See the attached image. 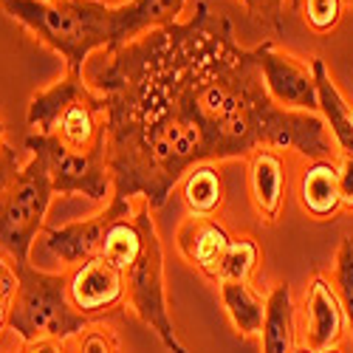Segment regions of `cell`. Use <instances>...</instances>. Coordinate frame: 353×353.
Here are the masks:
<instances>
[{
	"mask_svg": "<svg viewBox=\"0 0 353 353\" xmlns=\"http://www.w3.org/2000/svg\"><path fill=\"white\" fill-rule=\"evenodd\" d=\"M105 102L113 195L167 207L195 164L249 159L277 147L300 159H336L319 113L280 108L263 85L254 48H243L226 14L195 12L85 65Z\"/></svg>",
	"mask_w": 353,
	"mask_h": 353,
	"instance_id": "obj_1",
	"label": "cell"
},
{
	"mask_svg": "<svg viewBox=\"0 0 353 353\" xmlns=\"http://www.w3.org/2000/svg\"><path fill=\"white\" fill-rule=\"evenodd\" d=\"M0 12L74 74H85V65L113 43V6L102 0H0Z\"/></svg>",
	"mask_w": 353,
	"mask_h": 353,
	"instance_id": "obj_2",
	"label": "cell"
},
{
	"mask_svg": "<svg viewBox=\"0 0 353 353\" xmlns=\"http://www.w3.org/2000/svg\"><path fill=\"white\" fill-rule=\"evenodd\" d=\"M14 269L17 294L9 316V331L17 334L23 345L40 339L71 342L91 325V319L82 316L68 297V269L43 272L32 263Z\"/></svg>",
	"mask_w": 353,
	"mask_h": 353,
	"instance_id": "obj_3",
	"label": "cell"
},
{
	"mask_svg": "<svg viewBox=\"0 0 353 353\" xmlns=\"http://www.w3.org/2000/svg\"><path fill=\"white\" fill-rule=\"evenodd\" d=\"M57 198L43 153H32L20 172L0 192V254L12 266H26L34 241L46 229V215Z\"/></svg>",
	"mask_w": 353,
	"mask_h": 353,
	"instance_id": "obj_4",
	"label": "cell"
},
{
	"mask_svg": "<svg viewBox=\"0 0 353 353\" xmlns=\"http://www.w3.org/2000/svg\"><path fill=\"white\" fill-rule=\"evenodd\" d=\"M128 285V308L156 334L167 353H190L187 345L175 334V322L170 314L167 277H164V249L156 221L147 226L139 257L122 272Z\"/></svg>",
	"mask_w": 353,
	"mask_h": 353,
	"instance_id": "obj_5",
	"label": "cell"
},
{
	"mask_svg": "<svg viewBox=\"0 0 353 353\" xmlns=\"http://www.w3.org/2000/svg\"><path fill=\"white\" fill-rule=\"evenodd\" d=\"M26 147L32 153H43L48 164V175L54 192L60 198L85 195L97 203H108L113 198V179L108 167V144L97 150H68L54 136H26Z\"/></svg>",
	"mask_w": 353,
	"mask_h": 353,
	"instance_id": "obj_6",
	"label": "cell"
},
{
	"mask_svg": "<svg viewBox=\"0 0 353 353\" xmlns=\"http://www.w3.org/2000/svg\"><path fill=\"white\" fill-rule=\"evenodd\" d=\"M254 57H257L263 85H266L269 97L280 108L300 110V113H319L316 77H314L311 60H303L300 54L283 48L274 37L254 46Z\"/></svg>",
	"mask_w": 353,
	"mask_h": 353,
	"instance_id": "obj_7",
	"label": "cell"
},
{
	"mask_svg": "<svg viewBox=\"0 0 353 353\" xmlns=\"http://www.w3.org/2000/svg\"><path fill=\"white\" fill-rule=\"evenodd\" d=\"M297 319H300V345L308 347L311 353L339 347L345 342L350 328L331 274L314 272L308 277L303 305L297 308Z\"/></svg>",
	"mask_w": 353,
	"mask_h": 353,
	"instance_id": "obj_8",
	"label": "cell"
},
{
	"mask_svg": "<svg viewBox=\"0 0 353 353\" xmlns=\"http://www.w3.org/2000/svg\"><path fill=\"white\" fill-rule=\"evenodd\" d=\"M68 297L74 308L91 322L110 319L128 308L125 274L102 257H91L68 269Z\"/></svg>",
	"mask_w": 353,
	"mask_h": 353,
	"instance_id": "obj_9",
	"label": "cell"
},
{
	"mask_svg": "<svg viewBox=\"0 0 353 353\" xmlns=\"http://www.w3.org/2000/svg\"><path fill=\"white\" fill-rule=\"evenodd\" d=\"M246 187L252 210L263 226H274L285 212L288 159L277 147H260L246 159Z\"/></svg>",
	"mask_w": 353,
	"mask_h": 353,
	"instance_id": "obj_10",
	"label": "cell"
},
{
	"mask_svg": "<svg viewBox=\"0 0 353 353\" xmlns=\"http://www.w3.org/2000/svg\"><path fill=\"white\" fill-rule=\"evenodd\" d=\"M229 243H232V232L226 229L221 218L187 215L179 223V232H175V249H179V254L210 283L218 280V269H221V260Z\"/></svg>",
	"mask_w": 353,
	"mask_h": 353,
	"instance_id": "obj_11",
	"label": "cell"
},
{
	"mask_svg": "<svg viewBox=\"0 0 353 353\" xmlns=\"http://www.w3.org/2000/svg\"><path fill=\"white\" fill-rule=\"evenodd\" d=\"M297 203L305 218L311 221H334L342 212V192H339V161L336 159H311L300 164L297 172Z\"/></svg>",
	"mask_w": 353,
	"mask_h": 353,
	"instance_id": "obj_12",
	"label": "cell"
},
{
	"mask_svg": "<svg viewBox=\"0 0 353 353\" xmlns=\"http://www.w3.org/2000/svg\"><path fill=\"white\" fill-rule=\"evenodd\" d=\"M108 223H110V207L105 203V210L97 215H88V218H79L63 226H46L43 243L57 260L65 263V269H74L85 260L99 257Z\"/></svg>",
	"mask_w": 353,
	"mask_h": 353,
	"instance_id": "obj_13",
	"label": "cell"
},
{
	"mask_svg": "<svg viewBox=\"0 0 353 353\" xmlns=\"http://www.w3.org/2000/svg\"><path fill=\"white\" fill-rule=\"evenodd\" d=\"M187 9V0H128L113 6V43L108 51L122 48L144 34L179 23Z\"/></svg>",
	"mask_w": 353,
	"mask_h": 353,
	"instance_id": "obj_14",
	"label": "cell"
},
{
	"mask_svg": "<svg viewBox=\"0 0 353 353\" xmlns=\"http://www.w3.org/2000/svg\"><path fill=\"white\" fill-rule=\"evenodd\" d=\"M88 88L91 85H88L85 74L65 71L57 82L37 91L32 99H28V110H26V122L32 128V133L34 136H54L63 113L88 91Z\"/></svg>",
	"mask_w": 353,
	"mask_h": 353,
	"instance_id": "obj_15",
	"label": "cell"
},
{
	"mask_svg": "<svg viewBox=\"0 0 353 353\" xmlns=\"http://www.w3.org/2000/svg\"><path fill=\"white\" fill-rule=\"evenodd\" d=\"M314 77H316V102L319 116L328 125V133L336 144V156H353V105L342 94V88L331 77L322 57H311Z\"/></svg>",
	"mask_w": 353,
	"mask_h": 353,
	"instance_id": "obj_16",
	"label": "cell"
},
{
	"mask_svg": "<svg viewBox=\"0 0 353 353\" xmlns=\"http://www.w3.org/2000/svg\"><path fill=\"white\" fill-rule=\"evenodd\" d=\"M260 353H294L300 347L297 303L288 283H274L266 294V319L260 331Z\"/></svg>",
	"mask_w": 353,
	"mask_h": 353,
	"instance_id": "obj_17",
	"label": "cell"
},
{
	"mask_svg": "<svg viewBox=\"0 0 353 353\" xmlns=\"http://www.w3.org/2000/svg\"><path fill=\"white\" fill-rule=\"evenodd\" d=\"M218 300L232 331L241 339L260 336L263 319H266V297L254 288V283H218Z\"/></svg>",
	"mask_w": 353,
	"mask_h": 353,
	"instance_id": "obj_18",
	"label": "cell"
},
{
	"mask_svg": "<svg viewBox=\"0 0 353 353\" xmlns=\"http://www.w3.org/2000/svg\"><path fill=\"white\" fill-rule=\"evenodd\" d=\"M179 192L190 215L198 218H221L226 210V184L221 164H195L179 181Z\"/></svg>",
	"mask_w": 353,
	"mask_h": 353,
	"instance_id": "obj_19",
	"label": "cell"
},
{
	"mask_svg": "<svg viewBox=\"0 0 353 353\" xmlns=\"http://www.w3.org/2000/svg\"><path fill=\"white\" fill-rule=\"evenodd\" d=\"M260 263H263V246L254 234L241 232V234H232V243L221 260V269H218V283L234 280V283H254L257 272H260Z\"/></svg>",
	"mask_w": 353,
	"mask_h": 353,
	"instance_id": "obj_20",
	"label": "cell"
},
{
	"mask_svg": "<svg viewBox=\"0 0 353 353\" xmlns=\"http://www.w3.org/2000/svg\"><path fill=\"white\" fill-rule=\"evenodd\" d=\"M334 288L342 300L345 316H347V328H350V339H353V234H345L336 246L334 254V272H331Z\"/></svg>",
	"mask_w": 353,
	"mask_h": 353,
	"instance_id": "obj_21",
	"label": "cell"
},
{
	"mask_svg": "<svg viewBox=\"0 0 353 353\" xmlns=\"http://www.w3.org/2000/svg\"><path fill=\"white\" fill-rule=\"evenodd\" d=\"M294 6L300 9L308 32H314L316 37H328L342 23V14H345L347 3L345 0H297Z\"/></svg>",
	"mask_w": 353,
	"mask_h": 353,
	"instance_id": "obj_22",
	"label": "cell"
},
{
	"mask_svg": "<svg viewBox=\"0 0 353 353\" xmlns=\"http://www.w3.org/2000/svg\"><path fill=\"white\" fill-rule=\"evenodd\" d=\"M74 342V353H122V345L116 339L113 328L108 325V319L91 322Z\"/></svg>",
	"mask_w": 353,
	"mask_h": 353,
	"instance_id": "obj_23",
	"label": "cell"
},
{
	"mask_svg": "<svg viewBox=\"0 0 353 353\" xmlns=\"http://www.w3.org/2000/svg\"><path fill=\"white\" fill-rule=\"evenodd\" d=\"M285 3L288 0H246V12L252 14L254 23L280 34L285 23Z\"/></svg>",
	"mask_w": 353,
	"mask_h": 353,
	"instance_id": "obj_24",
	"label": "cell"
},
{
	"mask_svg": "<svg viewBox=\"0 0 353 353\" xmlns=\"http://www.w3.org/2000/svg\"><path fill=\"white\" fill-rule=\"evenodd\" d=\"M14 294H17V269L12 266V260L0 254V336H3V331H9Z\"/></svg>",
	"mask_w": 353,
	"mask_h": 353,
	"instance_id": "obj_25",
	"label": "cell"
},
{
	"mask_svg": "<svg viewBox=\"0 0 353 353\" xmlns=\"http://www.w3.org/2000/svg\"><path fill=\"white\" fill-rule=\"evenodd\" d=\"M336 161H339L342 212H353V156H336Z\"/></svg>",
	"mask_w": 353,
	"mask_h": 353,
	"instance_id": "obj_26",
	"label": "cell"
},
{
	"mask_svg": "<svg viewBox=\"0 0 353 353\" xmlns=\"http://www.w3.org/2000/svg\"><path fill=\"white\" fill-rule=\"evenodd\" d=\"M20 172V153L14 150V144H3L0 147V192L9 187V181Z\"/></svg>",
	"mask_w": 353,
	"mask_h": 353,
	"instance_id": "obj_27",
	"label": "cell"
},
{
	"mask_svg": "<svg viewBox=\"0 0 353 353\" xmlns=\"http://www.w3.org/2000/svg\"><path fill=\"white\" fill-rule=\"evenodd\" d=\"M71 342H54V339H40V342H28L20 345V350L14 353H68Z\"/></svg>",
	"mask_w": 353,
	"mask_h": 353,
	"instance_id": "obj_28",
	"label": "cell"
},
{
	"mask_svg": "<svg viewBox=\"0 0 353 353\" xmlns=\"http://www.w3.org/2000/svg\"><path fill=\"white\" fill-rule=\"evenodd\" d=\"M3 144H6V125L0 122V147H3Z\"/></svg>",
	"mask_w": 353,
	"mask_h": 353,
	"instance_id": "obj_29",
	"label": "cell"
},
{
	"mask_svg": "<svg viewBox=\"0 0 353 353\" xmlns=\"http://www.w3.org/2000/svg\"><path fill=\"white\" fill-rule=\"evenodd\" d=\"M322 353H342V347H328V350H322Z\"/></svg>",
	"mask_w": 353,
	"mask_h": 353,
	"instance_id": "obj_30",
	"label": "cell"
},
{
	"mask_svg": "<svg viewBox=\"0 0 353 353\" xmlns=\"http://www.w3.org/2000/svg\"><path fill=\"white\" fill-rule=\"evenodd\" d=\"M294 353H311V350H308V347H303V345H300V347H297V350H294Z\"/></svg>",
	"mask_w": 353,
	"mask_h": 353,
	"instance_id": "obj_31",
	"label": "cell"
},
{
	"mask_svg": "<svg viewBox=\"0 0 353 353\" xmlns=\"http://www.w3.org/2000/svg\"><path fill=\"white\" fill-rule=\"evenodd\" d=\"M345 3H353V0H345Z\"/></svg>",
	"mask_w": 353,
	"mask_h": 353,
	"instance_id": "obj_32",
	"label": "cell"
},
{
	"mask_svg": "<svg viewBox=\"0 0 353 353\" xmlns=\"http://www.w3.org/2000/svg\"><path fill=\"white\" fill-rule=\"evenodd\" d=\"M241 3H243V6H246V0H241Z\"/></svg>",
	"mask_w": 353,
	"mask_h": 353,
	"instance_id": "obj_33",
	"label": "cell"
},
{
	"mask_svg": "<svg viewBox=\"0 0 353 353\" xmlns=\"http://www.w3.org/2000/svg\"><path fill=\"white\" fill-rule=\"evenodd\" d=\"M294 3H297V0H294Z\"/></svg>",
	"mask_w": 353,
	"mask_h": 353,
	"instance_id": "obj_34",
	"label": "cell"
}]
</instances>
